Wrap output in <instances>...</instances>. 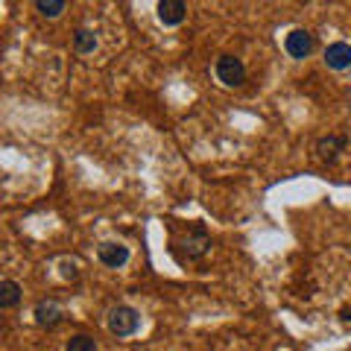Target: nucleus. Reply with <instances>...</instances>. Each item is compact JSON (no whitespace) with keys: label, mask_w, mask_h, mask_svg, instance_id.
<instances>
[{"label":"nucleus","mask_w":351,"mask_h":351,"mask_svg":"<svg viewBox=\"0 0 351 351\" xmlns=\"http://www.w3.org/2000/svg\"><path fill=\"white\" fill-rule=\"evenodd\" d=\"M106 325H108V331H112L114 337H132L138 331V325H141V316L135 307H129V304H117L108 311L106 316Z\"/></svg>","instance_id":"nucleus-1"},{"label":"nucleus","mask_w":351,"mask_h":351,"mask_svg":"<svg viewBox=\"0 0 351 351\" xmlns=\"http://www.w3.org/2000/svg\"><path fill=\"white\" fill-rule=\"evenodd\" d=\"M214 73H217V80L228 88H237L246 82V64L237 56H219L214 64Z\"/></svg>","instance_id":"nucleus-2"},{"label":"nucleus","mask_w":351,"mask_h":351,"mask_svg":"<svg viewBox=\"0 0 351 351\" xmlns=\"http://www.w3.org/2000/svg\"><path fill=\"white\" fill-rule=\"evenodd\" d=\"M284 50H287L293 59H307L313 53V36L307 29H293L290 36L284 38Z\"/></svg>","instance_id":"nucleus-3"},{"label":"nucleus","mask_w":351,"mask_h":351,"mask_svg":"<svg viewBox=\"0 0 351 351\" xmlns=\"http://www.w3.org/2000/svg\"><path fill=\"white\" fill-rule=\"evenodd\" d=\"M188 18V3L184 0H161L158 3V21L164 27H179Z\"/></svg>","instance_id":"nucleus-4"},{"label":"nucleus","mask_w":351,"mask_h":351,"mask_svg":"<svg viewBox=\"0 0 351 351\" xmlns=\"http://www.w3.org/2000/svg\"><path fill=\"white\" fill-rule=\"evenodd\" d=\"M97 258H100V263H106V267L120 269V267H126L129 263V249L123 243H100Z\"/></svg>","instance_id":"nucleus-5"},{"label":"nucleus","mask_w":351,"mask_h":351,"mask_svg":"<svg viewBox=\"0 0 351 351\" xmlns=\"http://www.w3.org/2000/svg\"><path fill=\"white\" fill-rule=\"evenodd\" d=\"M325 64H328L331 71H346V68H351V44H346V41L328 44V50H325Z\"/></svg>","instance_id":"nucleus-6"},{"label":"nucleus","mask_w":351,"mask_h":351,"mask_svg":"<svg viewBox=\"0 0 351 351\" xmlns=\"http://www.w3.org/2000/svg\"><path fill=\"white\" fill-rule=\"evenodd\" d=\"M208 249H211V237H208V232L202 226H193L191 234L184 237V252H188V258H202Z\"/></svg>","instance_id":"nucleus-7"},{"label":"nucleus","mask_w":351,"mask_h":351,"mask_svg":"<svg viewBox=\"0 0 351 351\" xmlns=\"http://www.w3.org/2000/svg\"><path fill=\"white\" fill-rule=\"evenodd\" d=\"M62 316H64L62 307L53 302V299L36 304V325H38V328H56V325L62 322Z\"/></svg>","instance_id":"nucleus-8"},{"label":"nucleus","mask_w":351,"mask_h":351,"mask_svg":"<svg viewBox=\"0 0 351 351\" xmlns=\"http://www.w3.org/2000/svg\"><path fill=\"white\" fill-rule=\"evenodd\" d=\"M346 144H348V141H346L343 135H328V138H322L319 144H316V152H319L325 161H334L339 152L346 149Z\"/></svg>","instance_id":"nucleus-9"},{"label":"nucleus","mask_w":351,"mask_h":351,"mask_svg":"<svg viewBox=\"0 0 351 351\" xmlns=\"http://www.w3.org/2000/svg\"><path fill=\"white\" fill-rule=\"evenodd\" d=\"M21 302V287L15 281H0V311L15 307Z\"/></svg>","instance_id":"nucleus-10"},{"label":"nucleus","mask_w":351,"mask_h":351,"mask_svg":"<svg viewBox=\"0 0 351 351\" xmlns=\"http://www.w3.org/2000/svg\"><path fill=\"white\" fill-rule=\"evenodd\" d=\"M73 47H76V53H94L97 50V36L91 29H76L73 32Z\"/></svg>","instance_id":"nucleus-11"},{"label":"nucleus","mask_w":351,"mask_h":351,"mask_svg":"<svg viewBox=\"0 0 351 351\" xmlns=\"http://www.w3.org/2000/svg\"><path fill=\"white\" fill-rule=\"evenodd\" d=\"M36 9L44 18H59L64 9H68V3H64V0H36Z\"/></svg>","instance_id":"nucleus-12"},{"label":"nucleus","mask_w":351,"mask_h":351,"mask_svg":"<svg viewBox=\"0 0 351 351\" xmlns=\"http://www.w3.org/2000/svg\"><path fill=\"white\" fill-rule=\"evenodd\" d=\"M64 351H97V343L85 334H76V337H71V343L64 346Z\"/></svg>","instance_id":"nucleus-13"},{"label":"nucleus","mask_w":351,"mask_h":351,"mask_svg":"<svg viewBox=\"0 0 351 351\" xmlns=\"http://www.w3.org/2000/svg\"><path fill=\"white\" fill-rule=\"evenodd\" d=\"M343 322H351V311H346V313H343Z\"/></svg>","instance_id":"nucleus-14"}]
</instances>
